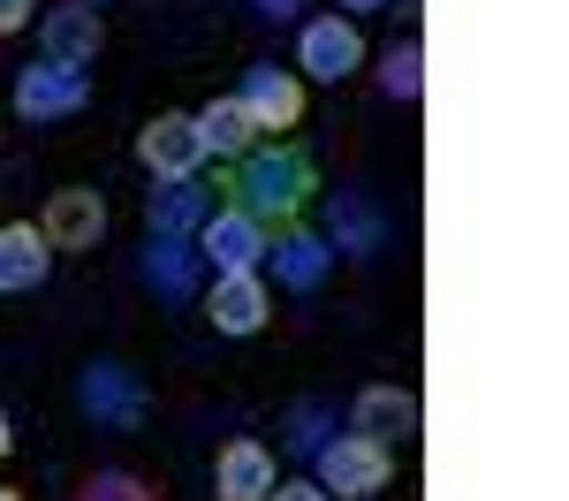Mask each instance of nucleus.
Wrapping results in <instances>:
<instances>
[{
    "label": "nucleus",
    "mask_w": 569,
    "mask_h": 501,
    "mask_svg": "<svg viewBox=\"0 0 569 501\" xmlns=\"http://www.w3.org/2000/svg\"><path fill=\"white\" fill-rule=\"evenodd\" d=\"M144 221H152V236H190V228L213 221V190H198V182H168V190H152Z\"/></svg>",
    "instance_id": "4468645a"
},
{
    "label": "nucleus",
    "mask_w": 569,
    "mask_h": 501,
    "mask_svg": "<svg viewBox=\"0 0 569 501\" xmlns=\"http://www.w3.org/2000/svg\"><path fill=\"white\" fill-rule=\"evenodd\" d=\"M335 236H342V243H350L357 259H365V251L380 243V221H372V213H365L357 198H342V206H335Z\"/></svg>",
    "instance_id": "aec40b11"
},
{
    "label": "nucleus",
    "mask_w": 569,
    "mask_h": 501,
    "mask_svg": "<svg viewBox=\"0 0 569 501\" xmlns=\"http://www.w3.org/2000/svg\"><path fill=\"white\" fill-rule=\"evenodd\" d=\"M77 395H84V410L107 418V425H137V418H144V395H137V380L122 372V364H91Z\"/></svg>",
    "instance_id": "f8f14e48"
},
{
    "label": "nucleus",
    "mask_w": 569,
    "mask_h": 501,
    "mask_svg": "<svg viewBox=\"0 0 569 501\" xmlns=\"http://www.w3.org/2000/svg\"><path fill=\"white\" fill-rule=\"evenodd\" d=\"M350 433H357V441H372V449L410 441V433H418V395H402V388H365L357 410H350Z\"/></svg>",
    "instance_id": "0eeeda50"
},
{
    "label": "nucleus",
    "mask_w": 569,
    "mask_h": 501,
    "mask_svg": "<svg viewBox=\"0 0 569 501\" xmlns=\"http://www.w3.org/2000/svg\"><path fill=\"white\" fill-rule=\"evenodd\" d=\"M220 501H266L273 494V455L259 441H236V449H220V471H213Z\"/></svg>",
    "instance_id": "ddd939ff"
},
{
    "label": "nucleus",
    "mask_w": 569,
    "mask_h": 501,
    "mask_svg": "<svg viewBox=\"0 0 569 501\" xmlns=\"http://www.w3.org/2000/svg\"><path fill=\"white\" fill-rule=\"evenodd\" d=\"M206 319L220 334H259L266 327V281L259 273H220L213 297H206Z\"/></svg>",
    "instance_id": "1a4fd4ad"
},
{
    "label": "nucleus",
    "mask_w": 569,
    "mask_h": 501,
    "mask_svg": "<svg viewBox=\"0 0 569 501\" xmlns=\"http://www.w3.org/2000/svg\"><path fill=\"white\" fill-rule=\"evenodd\" d=\"M190 251H182V236H160V243H152V281H160V289H168V297H190Z\"/></svg>",
    "instance_id": "6ab92c4d"
},
{
    "label": "nucleus",
    "mask_w": 569,
    "mask_h": 501,
    "mask_svg": "<svg viewBox=\"0 0 569 501\" xmlns=\"http://www.w3.org/2000/svg\"><path fill=\"white\" fill-rule=\"evenodd\" d=\"M31 8H39V0H0V31H23V23H31Z\"/></svg>",
    "instance_id": "4be33fe9"
},
{
    "label": "nucleus",
    "mask_w": 569,
    "mask_h": 501,
    "mask_svg": "<svg viewBox=\"0 0 569 501\" xmlns=\"http://www.w3.org/2000/svg\"><path fill=\"white\" fill-rule=\"evenodd\" d=\"M357 61H365V39H357L350 16H319V23H305V39H297V69H305V77L342 84Z\"/></svg>",
    "instance_id": "f03ea898"
},
{
    "label": "nucleus",
    "mask_w": 569,
    "mask_h": 501,
    "mask_svg": "<svg viewBox=\"0 0 569 501\" xmlns=\"http://www.w3.org/2000/svg\"><path fill=\"white\" fill-rule=\"evenodd\" d=\"M266 501H327V494H319V487H305V479H289V487H273Z\"/></svg>",
    "instance_id": "5701e85b"
},
{
    "label": "nucleus",
    "mask_w": 569,
    "mask_h": 501,
    "mask_svg": "<svg viewBox=\"0 0 569 501\" xmlns=\"http://www.w3.org/2000/svg\"><path fill=\"white\" fill-rule=\"evenodd\" d=\"M46 267H53V259H46V236L39 228H0V289H39L46 281Z\"/></svg>",
    "instance_id": "dca6fc26"
},
{
    "label": "nucleus",
    "mask_w": 569,
    "mask_h": 501,
    "mask_svg": "<svg viewBox=\"0 0 569 501\" xmlns=\"http://www.w3.org/2000/svg\"><path fill=\"white\" fill-rule=\"evenodd\" d=\"M380 84H388L395 99H418V91H426V46H395L388 61H380Z\"/></svg>",
    "instance_id": "a211bd4d"
},
{
    "label": "nucleus",
    "mask_w": 569,
    "mask_h": 501,
    "mask_svg": "<svg viewBox=\"0 0 569 501\" xmlns=\"http://www.w3.org/2000/svg\"><path fill=\"white\" fill-rule=\"evenodd\" d=\"M99 8H84V0H61L53 16L39 23V46H46V61L53 69H84V61H99Z\"/></svg>",
    "instance_id": "20e7f679"
},
{
    "label": "nucleus",
    "mask_w": 569,
    "mask_h": 501,
    "mask_svg": "<svg viewBox=\"0 0 569 501\" xmlns=\"http://www.w3.org/2000/svg\"><path fill=\"white\" fill-rule=\"evenodd\" d=\"M99 228H107V198L99 190H53L39 236H46V251H91Z\"/></svg>",
    "instance_id": "423d86ee"
},
{
    "label": "nucleus",
    "mask_w": 569,
    "mask_h": 501,
    "mask_svg": "<svg viewBox=\"0 0 569 501\" xmlns=\"http://www.w3.org/2000/svg\"><path fill=\"white\" fill-rule=\"evenodd\" d=\"M311 198V152L281 144V152H243V176H236V213L251 221H289Z\"/></svg>",
    "instance_id": "f257e3e1"
},
{
    "label": "nucleus",
    "mask_w": 569,
    "mask_h": 501,
    "mask_svg": "<svg viewBox=\"0 0 569 501\" xmlns=\"http://www.w3.org/2000/svg\"><path fill=\"white\" fill-rule=\"evenodd\" d=\"M84 501H152V494L137 487L130 471H99V479H91V487H84Z\"/></svg>",
    "instance_id": "412c9836"
},
{
    "label": "nucleus",
    "mask_w": 569,
    "mask_h": 501,
    "mask_svg": "<svg viewBox=\"0 0 569 501\" xmlns=\"http://www.w3.org/2000/svg\"><path fill=\"white\" fill-rule=\"evenodd\" d=\"M198 122V144L206 152H228V160H243L251 152V137H259V122H251V107L243 99H213L206 114H190Z\"/></svg>",
    "instance_id": "2eb2a0df"
},
{
    "label": "nucleus",
    "mask_w": 569,
    "mask_h": 501,
    "mask_svg": "<svg viewBox=\"0 0 569 501\" xmlns=\"http://www.w3.org/2000/svg\"><path fill=\"white\" fill-rule=\"evenodd\" d=\"M388 487V449H372V441H327L319 449V494H380Z\"/></svg>",
    "instance_id": "7ed1b4c3"
},
{
    "label": "nucleus",
    "mask_w": 569,
    "mask_h": 501,
    "mask_svg": "<svg viewBox=\"0 0 569 501\" xmlns=\"http://www.w3.org/2000/svg\"><path fill=\"white\" fill-rule=\"evenodd\" d=\"M266 16H297V8H305V0H259Z\"/></svg>",
    "instance_id": "b1692460"
},
{
    "label": "nucleus",
    "mask_w": 569,
    "mask_h": 501,
    "mask_svg": "<svg viewBox=\"0 0 569 501\" xmlns=\"http://www.w3.org/2000/svg\"><path fill=\"white\" fill-rule=\"evenodd\" d=\"M0 455H8V410H0Z\"/></svg>",
    "instance_id": "a878e982"
},
{
    "label": "nucleus",
    "mask_w": 569,
    "mask_h": 501,
    "mask_svg": "<svg viewBox=\"0 0 569 501\" xmlns=\"http://www.w3.org/2000/svg\"><path fill=\"white\" fill-rule=\"evenodd\" d=\"M84 107V69H23L16 77V114H31V122H53V114H77Z\"/></svg>",
    "instance_id": "6e6552de"
},
{
    "label": "nucleus",
    "mask_w": 569,
    "mask_h": 501,
    "mask_svg": "<svg viewBox=\"0 0 569 501\" xmlns=\"http://www.w3.org/2000/svg\"><path fill=\"white\" fill-rule=\"evenodd\" d=\"M198 251H206L220 273H251V267H259V251H266V236H259V221H251V213H213Z\"/></svg>",
    "instance_id": "9b49d317"
},
{
    "label": "nucleus",
    "mask_w": 569,
    "mask_h": 501,
    "mask_svg": "<svg viewBox=\"0 0 569 501\" xmlns=\"http://www.w3.org/2000/svg\"><path fill=\"white\" fill-rule=\"evenodd\" d=\"M0 501H16V494H0Z\"/></svg>",
    "instance_id": "bb28decb"
},
{
    "label": "nucleus",
    "mask_w": 569,
    "mask_h": 501,
    "mask_svg": "<svg viewBox=\"0 0 569 501\" xmlns=\"http://www.w3.org/2000/svg\"><path fill=\"white\" fill-rule=\"evenodd\" d=\"M137 160H144L152 176H168V182H190V168L206 160L198 122H190V114H160V122H144V137H137Z\"/></svg>",
    "instance_id": "39448f33"
},
{
    "label": "nucleus",
    "mask_w": 569,
    "mask_h": 501,
    "mask_svg": "<svg viewBox=\"0 0 569 501\" xmlns=\"http://www.w3.org/2000/svg\"><path fill=\"white\" fill-rule=\"evenodd\" d=\"M243 107H251V122H259V130H289V122L305 114V84H297V77H281L273 61H259V69L243 77Z\"/></svg>",
    "instance_id": "9d476101"
},
{
    "label": "nucleus",
    "mask_w": 569,
    "mask_h": 501,
    "mask_svg": "<svg viewBox=\"0 0 569 501\" xmlns=\"http://www.w3.org/2000/svg\"><path fill=\"white\" fill-rule=\"evenodd\" d=\"M273 267H281V281H289V289H319V281H327V267H335V251H327L311 228H289V236H281V251H273Z\"/></svg>",
    "instance_id": "f3484780"
},
{
    "label": "nucleus",
    "mask_w": 569,
    "mask_h": 501,
    "mask_svg": "<svg viewBox=\"0 0 569 501\" xmlns=\"http://www.w3.org/2000/svg\"><path fill=\"white\" fill-rule=\"evenodd\" d=\"M342 8H350V16H365V8H380V0H342Z\"/></svg>",
    "instance_id": "393cba45"
}]
</instances>
